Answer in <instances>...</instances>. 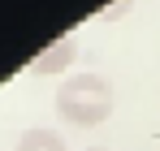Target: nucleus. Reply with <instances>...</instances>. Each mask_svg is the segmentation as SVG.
I'll list each match as a JSON object with an SVG mask.
<instances>
[{
  "instance_id": "1",
  "label": "nucleus",
  "mask_w": 160,
  "mask_h": 151,
  "mask_svg": "<svg viewBox=\"0 0 160 151\" xmlns=\"http://www.w3.org/2000/svg\"><path fill=\"white\" fill-rule=\"evenodd\" d=\"M112 104H117V91H112V82H108L104 74L65 78V82H61V91H56V112H61L69 125H82V129L108 121Z\"/></svg>"
},
{
  "instance_id": "2",
  "label": "nucleus",
  "mask_w": 160,
  "mask_h": 151,
  "mask_svg": "<svg viewBox=\"0 0 160 151\" xmlns=\"http://www.w3.org/2000/svg\"><path fill=\"white\" fill-rule=\"evenodd\" d=\"M69 61H74V39L65 35V39H56L48 52H39V56L30 61V69H35V74H61Z\"/></svg>"
},
{
  "instance_id": "3",
  "label": "nucleus",
  "mask_w": 160,
  "mask_h": 151,
  "mask_svg": "<svg viewBox=\"0 0 160 151\" xmlns=\"http://www.w3.org/2000/svg\"><path fill=\"white\" fill-rule=\"evenodd\" d=\"M18 151H65V138L56 129H26L18 138Z\"/></svg>"
},
{
  "instance_id": "4",
  "label": "nucleus",
  "mask_w": 160,
  "mask_h": 151,
  "mask_svg": "<svg viewBox=\"0 0 160 151\" xmlns=\"http://www.w3.org/2000/svg\"><path fill=\"white\" fill-rule=\"evenodd\" d=\"M126 9H130V0H112V4H108V9H104V17H121Z\"/></svg>"
}]
</instances>
